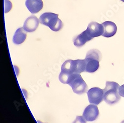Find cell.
Segmentation results:
<instances>
[{
	"instance_id": "6da1fadb",
	"label": "cell",
	"mask_w": 124,
	"mask_h": 123,
	"mask_svg": "<svg viewBox=\"0 0 124 123\" xmlns=\"http://www.w3.org/2000/svg\"><path fill=\"white\" fill-rule=\"evenodd\" d=\"M119 85L113 81H107L104 91V100L109 105H113L118 103L121 99L119 93Z\"/></svg>"
},
{
	"instance_id": "7a4b0ae2",
	"label": "cell",
	"mask_w": 124,
	"mask_h": 123,
	"mask_svg": "<svg viewBox=\"0 0 124 123\" xmlns=\"http://www.w3.org/2000/svg\"><path fill=\"white\" fill-rule=\"evenodd\" d=\"M40 24L48 26L54 32H58L63 27V24L59 18L58 15L48 12L45 13L39 18Z\"/></svg>"
},
{
	"instance_id": "3957f363",
	"label": "cell",
	"mask_w": 124,
	"mask_h": 123,
	"mask_svg": "<svg viewBox=\"0 0 124 123\" xmlns=\"http://www.w3.org/2000/svg\"><path fill=\"white\" fill-rule=\"evenodd\" d=\"M102 55L99 50L91 49L87 52L85 58V71L88 73H93L99 67V61L101 60Z\"/></svg>"
},
{
	"instance_id": "277c9868",
	"label": "cell",
	"mask_w": 124,
	"mask_h": 123,
	"mask_svg": "<svg viewBox=\"0 0 124 123\" xmlns=\"http://www.w3.org/2000/svg\"><path fill=\"white\" fill-rule=\"evenodd\" d=\"M68 84L76 94L81 95L87 92V85L80 74L74 73L70 75Z\"/></svg>"
},
{
	"instance_id": "5b68a950",
	"label": "cell",
	"mask_w": 124,
	"mask_h": 123,
	"mask_svg": "<svg viewBox=\"0 0 124 123\" xmlns=\"http://www.w3.org/2000/svg\"><path fill=\"white\" fill-rule=\"evenodd\" d=\"M87 96L89 103L98 105L104 99V91L98 87L92 88L87 92Z\"/></svg>"
},
{
	"instance_id": "8992f818",
	"label": "cell",
	"mask_w": 124,
	"mask_h": 123,
	"mask_svg": "<svg viewBox=\"0 0 124 123\" xmlns=\"http://www.w3.org/2000/svg\"><path fill=\"white\" fill-rule=\"evenodd\" d=\"M99 114V112L96 105L90 104L85 108L82 116L86 121L93 122L96 120Z\"/></svg>"
},
{
	"instance_id": "52a82bcc",
	"label": "cell",
	"mask_w": 124,
	"mask_h": 123,
	"mask_svg": "<svg viewBox=\"0 0 124 123\" xmlns=\"http://www.w3.org/2000/svg\"><path fill=\"white\" fill-rule=\"evenodd\" d=\"M86 31L91 38L102 35L104 32V27L102 24L92 22L89 24Z\"/></svg>"
},
{
	"instance_id": "ba28073f",
	"label": "cell",
	"mask_w": 124,
	"mask_h": 123,
	"mask_svg": "<svg viewBox=\"0 0 124 123\" xmlns=\"http://www.w3.org/2000/svg\"><path fill=\"white\" fill-rule=\"evenodd\" d=\"M70 60V71L71 74H80L81 72L85 71L86 64L85 59Z\"/></svg>"
},
{
	"instance_id": "9c48e42d",
	"label": "cell",
	"mask_w": 124,
	"mask_h": 123,
	"mask_svg": "<svg viewBox=\"0 0 124 123\" xmlns=\"http://www.w3.org/2000/svg\"><path fill=\"white\" fill-rule=\"evenodd\" d=\"M39 23V20L36 17L31 16L25 20L23 27L27 33L33 32L37 28Z\"/></svg>"
},
{
	"instance_id": "30bf717a",
	"label": "cell",
	"mask_w": 124,
	"mask_h": 123,
	"mask_svg": "<svg viewBox=\"0 0 124 123\" xmlns=\"http://www.w3.org/2000/svg\"><path fill=\"white\" fill-rule=\"evenodd\" d=\"M25 6L31 14H36L40 11L43 7L42 0H26Z\"/></svg>"
},
{
	"instance_id": "8fae6325",
	"label": "cell",
	"mask_w": 124,
	"mask_h": 123,
	"mask_svg": "<svg viewBox=\"0 0 124 123\" xmlns=\"http://www.w3.org/2000/svg\"><path fill=\"white\" fill-rule=\"evenodd\" d=\"M104 27V32L102 35L106 37H110L114 35L117 31L116 24L112 22L106 21L102 24Z\"/></svg>"
},
{
	"instance_id": "7c38bea8",
	"label": "cell",
	"mask_w": 124,
	"mask_h": 123,
	"mask_svg": "<svg viewBox=\"0 0 124 123\" xmlns=\"http://www.w3.org/2000/svg\"><path fill=\"white\" fill-rule=\"evenodd\" d=\"M92 39V38L89 35L85 30L74 38V44L76 46L80 47L84 45L87 42H89Z\"/></svg>"
},
{
	"instance_id": "4fadbf2b",
	"label": "cell",
	"mask_w": 124,
	"mask_h": 123,
	"mask_svg": "<svg viewBox=\"0 0 124 123\" xmlns=\"http://www.w3.org/2000/svg\"><path fill=\"white\" fill-rule=\"evenodd\" d=\"M26 32L23 27L19 28L16 30L13 36V43L16 44H20L23 43L26 38Z\"/></svg>"
},
{
	"instance_id": "5bb4252c",
	"label": "cell",
	"mask_w": 124,
	"mask_h": 123,
	"mask_svg": "<svg viewBox=\"0 0 124 123\" xmlns=\"http://www.w3.org/2000/svg\"><path fill=\"white\" fill-rule=\"evenodd\" d=\"M73 123H86V120L83 116H77Z\"/></svg>"
},
{
	"instance_id": "9a60e30c",
	"label": "cell",
	"mask_w": 124,
	"mask_h": 123,
	"mask_svg": "<svg viewBox=\"0 0 124 123\" xmlns=\"http://www.w3.org/2000/svg\"><path fill=\"white\" fill-rule=\"evenodd\" d=\"M5 2L6 3L5 5V13H6V12H7V13L9 11H10V10L11 9V8L12 7V3L9 2L8 5L7 0H5Z\"/></svg>"
},
{
	"instance_id": "2e32d148",
	"label": "cell",
	"mask_w": 124,
	"mask_h": 123,
	"mask_svg": "<svg viewBox=\"0 0 124 123\" xmlns=\"http://www.w3.org/2000/svg\"><path fill=\"white\" fill-rule=\"evenodd\" d=\"M119 93L121 97L124 98V84L120 86L119 88Z\"/></svg>"
},
{
	"instance_id": "e0dca14e",
	"label": "cell",
	"mask_w": 124,
	"mask_h": 123,
	"mask_svg": "<svg viewBox=\"0 0 124 123\" xmlns=\"http://www.w3.org/2000/svg\"><path fill=\"white\" fill-rule=\"evenodd\" d=\"M37 123H43L41 122L40 121H37Z\"/></svg>"
},
{
	"instance_id": "ac0fdd59",
	"label": "cell",
	"mask_w": 124,
	"mask_h": 123,
	"mask_svg": "<svg viewBox=\"0 0 124 123\" xmlns=\"http://www.w3.org/2000/svg\"><path fill=\"white\" fill-rule=\"evenodd\" d=\"M121 123H124V120H123V121H122L121 122Z\"/></svg>"
},
{
	"instance_id": "d6986e66",
	"label": "cell",
	"mask_w": 124,
	"mask_h": 123,
	"mask_svg": "<svg viewBox=\"0 0 124 123\" xmlns=\"http://www.w3.org/2000/svg\"><path fill=\"white\" fill-rule=\"evenodd\" d=\"M122 2H124V0H123Z\"/></svg>"
},
{
	"instance_id": "ffe728a7",
	"label": "cell",
	"mask_w": 124,
	"mask_h": 123,
	"mask_svg": "<svg viewBox=\"0 0 124 123\" xmlns=\"http://www.w3.org/2000/svg\"><path fill=\"white\" fill-rule=\"evenodd\" d=\"M121 1H123V0H121Z\"/></svg>"
}]
</instances>
